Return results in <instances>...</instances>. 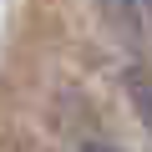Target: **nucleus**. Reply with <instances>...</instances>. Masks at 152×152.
Returning <instances> with one entry per match:
<instances>
[{
	"label": "nucleus",
	"mask_w": 152,
	"mask_h": 152,
	"mask_svg": "<svg viewBox=\"0 0 152 152\" xmlns=\"http://www.w3.org/2000/svg\"><path fill=\"white\" fill-rule=\"evenodd\" d=\"M81 152H117V147H107V142H91V147H81Z\"/></svg>",
	"instance_id": "obj_1"
}]
</instances>
